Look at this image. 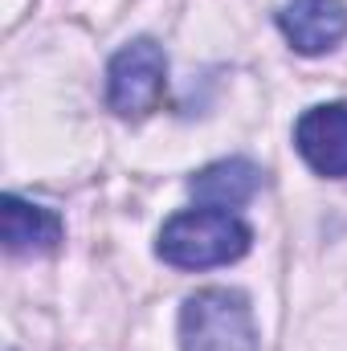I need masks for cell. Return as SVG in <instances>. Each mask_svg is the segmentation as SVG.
<instances>
[{"instance_id":"6da1fadb","label":"cell","mask_w":347,"mask_h":351,"mask_svg":"<svg viewBox=\"0 0 347 351\" xmlns=\"http://www.w3.org/2000/svg\"><path fill=\"white\" fill-rule=\"evenodd\" d=\"M254 229L225 208H188L160 229L156 254L176 269H213L250 254Z\"/></svg>"},{"instance_id":"7a4b0ae2","label":"cell","mask_w":347,"mask_h":351,"mask_svg":"<svg viewBox=\"0 0 347 351\" xmlns=\"http://www.w3.org/2000/svg\"><path fill=\"white\" fill-rule=\"evenodd\" d=\"M180 351H258L250 298L229 286H208L180 306Z\"/></svg>"},{"instance_id":"3957f363","label":"cell","mask_w":347,"mask_h":351,"mask_svg":"<svg viewBox=\"0 0 347 351\" xmlns=\"http://www.w3.org/2000/svg\"><path fill=\"white\" fill-rule=\"evenodd\" d=\"M168 86V58L152 37L127 41L106 66V102L119 119H143L160 106Z\"/></svg>"},{"instance_id":"277c9868","label":"cell","mask_w":347,"mask_h":351,"mask_svg":"<svg viewBox=\"0 0 347 351\" xmlns=\"http://www.w3.org/2000/svg\"><path fill=\"white\" fill-rule=\"evenodd\" d=\"M294 147L319 176H347V102H323L294 123Z\"/></svg>"},{"instance_id":"5b68a950","label":"cell","mask_w":347,"mask_h":351,"mask_svg":"<svg viewBox=\"0 0 347 351\" xmlns=\"http://www.w3.org/2000/svg\"><path fill=\"white\" fill-rule=\"evenodd\" d=\"M278 29L286 33L290 49L319 58L347 37V4L344 0H286L278 12Z\"/></svg>"},{"instance_id":"8992f818","label":"cell","mask_w":347,"mask_h":351,"mask_svg":"<svg viewBox=\"0 0 347 351\" xmlns=\"http://www.w3.org/2000/svg\"><path fill=\"white\" fill-rule=\"evenodd\" d=\"M62 217L53 208H41L16 192L0 196V237L4 250L16 258H33V254H53L62 245Z\"/></svg>"},{"instance_id":"52a82bcc","label":"cell","mask_w":347,"mask_h":351,"mask_svg":"<svg viewBox=\"0 0 347 351\" xmlns=\"http://www.w3.org/2000/svg\"><path fill=\"white\" fill-rule=\"evenodd\" d=\"M261 184H265V172L258 164H250V160H217V164L200 168L188 180V192H192V200L200 208L233 213V208H241L246 200L258 196Z\"/></svg>"}]
</instances>
